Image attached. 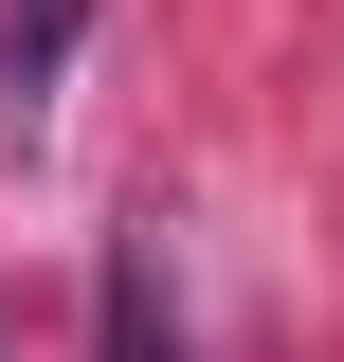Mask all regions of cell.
Returning <instances> with one entry per match:
<instances>
[{"mask_svg":"<svg viewBox=\"0 0 344 362\" xmlns=\"http://www.w3.org/2000/svg\"><path fill=\"white\" fill-rule=\"evenodd\" d=\"M91 344H109V362H200V326H181V254H164V235H109Z\"/></svg>","mask_w":344,"mask_h":362,"instance_id":"6da1fadb","label":"cell"},{"mask_svg":"<svg viewBox=\"0 0 344 362\" xmlns=\"http://www.w3.org/2000/svg\"><path fill=\"white\" fill-rule=\"evenodd\" d=\"M73 54H91V0H0V145H37V127H55Z\"/></svg>","mask_w":344,"mask_h":362,"instance_id":"7a4b0ae2","label":"cell"}]
</instances>
